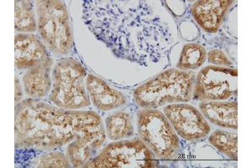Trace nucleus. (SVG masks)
<instances>
[{
    "label": "nucleus",
    "instance_id": "obj_1",
    "mask_svg": "<svg viewBox=\"0 0 252 168\" xmlns=\"http://www.w3.org/2000/svg\"><path fill=\"white\" fill-rule=\"evenodd\" d=\"M83 20L116 57L140 65L160 63L174 43L168 23L146 1L87 0Z\"/></svg>",
    "mask_w": 252,
    "mask_h": 168
},
{
    "label": "nucleus",
    "instance_id": "obj_2",
    "mask_svg": "<svg viewBox=\"0 0 252 168\" xmlns=\"http://www.w3.org/2000/svg\"><path fill=\"white\" fill-rule=\"evenodd\" d=\"M16 148H58L75 140L106 139L101 117L94 111H76L54 107L34 99L15 106Z\"/></svg>",
    "mask_w": 252,
    "mask_h": 168
},
{
    "label": "nucleus",
    "instance_id": "obj_3",
    "mask_svg": "<svg viewBox=\"0 0 252 168\" xmlns=\"http://www.w3.org/2000/svg\"><path fill=\"white\" fill-rule=\"evenodd\" d=\"M195 76L192 71L169 69L138 87L133 96L143 108H158L192 100Z\"/></svg>",
    "mask_w": 252,
    "mask_h": 168
},
{
    "label": "nucleus",
    "instance_id": "obj_4",
    "mask_svg": "<svg viewBox=\"0 0 252 168\" xmlns=\"http://www.w3.org/2000/svg\"><path fill=\"white\" fill-rule=\"evenodd\" d=\"M35 3L37 30L44 44L54 54L71 53L74 40L65 3L59 0H40Z\"/></svg>",
    "mask_w": 252,
    "mask_h": 168
},
{
    "label": "nucleus",
    "instance_id": "obj_5",
    "mask_svg": "<svg viewBox=\"0 0 252 168\" xmlns=\"http://www.w3.org/2000/svg\"><path fill=\"white\" fill-rule=\"evenodd\" d=\"M50 100L59 108L78 110L90 105L85 87L87 72L78 61L65 58L55 66Z\"/></svg>",
    "mask_w": 252,
    "mask_h": 168
},
{
    "label": "nucleus",
    "instance_id": "obj_6",
    "mask_svg": "<svg viewBox=\"0 0 252 168\" xmlns=\"http://www.w3.org/2000/svg\"><path fill=\"white\" fill-rule=\"evenodd\" d=\"M138 134L158 159L172 160L180 151V140L164 113L144 108L137 114Z\"/></svg>",
    "mask_w": 252,
    "mask_h": 168
},
{
    "label": "nucleus",
    "instance_id": "obj_7",
    "mask_svg": "<svg viewBox=\"0 0 252 168\" xmlns=\"http://www.w3.org/2000/svg\"><path fill=\"white\" fill-rule=\"evenodd\" d=\"M158 167L155 155L139 138L110 143L88 161L83 168H152Z\"/></svg>",
    "mask_w": 252,
    "mask_h": 168
},
{
    "label": "nucleus",
    "instance_id": "obj_8",
    "mask_svg": "<svg viewBox=\"0 0 252 168\" xmlns=\"http://www.w3.org/2000/svg\"><path fill=\"white\" fill-rule=\"evenodd\" d=\"M237 69L208 66L195 78L193 100L225 101L237 96Z\"/></svg>",
    "mask_w": 252,
    "mask_h": 168
},
{
    "label": "nucleus",
    "instance_id": "obj_9",
    "mask_svg": "<svg viewBox=\"0 0 252 168\" xmlns=\"http://www.w3.org/2000/svg\"><path fill=\"white\" fill-rule=\"evenodd\" d=\"M178 135L184 140H198L209 135L211 128L198 108L186 103H172L163 109Z\"/></svg>",
    "mask_w": 252,
    "mask_h": 168
},
{
    "label": "nucleus",
    "instance_id": "obj_10",
    "mask_svg": "<svg viewBox=\"0 0 252 168\" xmlns=\"http://www.w3.org/2000/svg\"><path fill=\"white\" fill-rule=\"evenodd\" d=\"M15 67L32 68L51 58L41 38L34 34L20 33L15 38Z\"/></svg>",
    "mask_w": 252,
    "mask_h": 168
},
{
    "label": "nucleus",
    "instance_id": "obj_11",
    "mask_svg": "<svg viewBox=\"0 0 252 168\" xmlns=\"http://www.w3.org/2000/svg\"><path fill=\"white\" fill-rule=\"evenodd\" d=\"M233 3V0L196 1L191 8V14L204 32L216 33Z\"/></svg>",
    "mask_w": 252,
    "mask_h": 168
},
{
    "label": "nucleus",
    "instance_id": "obj_12",
    "mask_svg": "<svg viewBox=\"0 0 252 168\" xmlns=\"http://www.w3.org/2000/svg\"><path fill=\"white\" fill-rule=\"evenodd\" d=\"M86 89L93 104L100 111H110L127 103V99L121 92L94 75L87 76Z\"/></svg>",
    "mask_w": 252,
    "mask_h": 168
},
{
    "label": "nucleus",
    "instance_id": "obj_13",
    "mask_svg": "<svg viewBox=\"0 0 252 168\" xmlns=\"http://www.w3.org/2000/svg\"><path fill=\"white\" fill-rule=\"evenodd\" d=\"M199 109L204 118L223 128L238 129V104L236 101H202Z\"/></svg>",
    "mask_w": 252,
    "mask_h": 168
},
{
    "label": "nucleus",
    "instance_id": "obj_14",
    "mask_svg": "<svg viewBox=\"0 0 252 168\" xmlns=\"http://www.w3.org/2000/svg\"><path fill=\"white\" fill-rule=\"evenodd\" d=\"M53 60L52 57L44 63L28 69L24 75V89L32 99H40L48 94L52 87V71Z\"/></svg>",
    "mask_w": 252,
    "mask_h": 168
},
{
    "label": "nucleus",
    "instance_id": "obj_15",
    "mask_svg": "<svg viewBox=\"0 0 252 168\" xmlns=\"http://www.w3.org/2000/svg\"><path fill=\"white\" fill-rule=\"evenodd\" d=\"M107 136L111 140H123L135 134L132 117L128 112L119 111L105 120Z\"/></svg>",
    "mask_w": 252,
    "mask_h": 168
},
{
    "label": "nucleus",
    "instance_id": "obj_16",
    "mask_svg": "<svg viewBox=\"0 0 252 168\" xmlns=\"http://www.w3.org/2000/svg\"><path fill=\"white\" fill-rule=\"evenodd\" d=\"M102 145L94 140H75L67 146L66 156L73 168H83L88 161L94 157L96 151Z\"/></svg>",
    "mask_w": 252,
    "mask_h": 168
},
{
    "label": "nucleus",
    "instance_id": "obj_17",
    "mask_svg": "<svg viewBox=\"0 0 252 168\" xmlns=\"http://www.w3.org/2000/svg\"><path fill=\"white\" fill-rule=\"evenodd\" d=\"M207 58L204 46L198 43H189L182 49L177 67L181 71H193L200 68Z\"/></svg>",
    "mask_w": 252,
    "mask_h": 168
},
{
    "label": "nucleus",
    "instance_id": "obj_18",
    "mask_svg": "<svg viewBox=\"0 0 252 168\" xmlns=\"http://www.w3.org/2000/svg\"><path fill=\"white\" fill-rule=\"evenodd\" d=\"M15 3V31L23 33L36 32L37 22L34 16L33 2L16 0Z\"/></svg>",
    "mask_w": 252,
    "mask_h": 168
},
{
    "label": "nucleus",
    "instance_id": "obj_19",
    "mask_svg": "<svg viewBox=\"0 0 252 168\" xmlns=\"http://www.w3.org/2000/svg\"><path fill=\"white\" fill-rule=\"evenodd\" d=\"M209 141L229 159L237 161L238 135L236 133L218 130L210 134Z\"/></svg>",
    "mask_w": 252,
    "mask_h": 168
},
{
    "label": "nucleus",
    "instance_id": "obj_20",
    "mask_svg": "<svg viewBox=\"0 0 252 168\" xmlns=\"http://www.w3.org/2000/svg\"><path fill=\"white\" fill-rule=\"evenodd\" d=\"M32 168H63L72 167L68 157L59 151L48 152L41 155L37 158H34L31 164Z\"/></svg>",
    "mask_w": 252,
    "mask_h": 168
},
{
    "label": "nucleus",
    "instance_id": "obj_21",
    "mask_svg": "<svg viewBox=\"0 0 252 168\" xmlns=\"http://www.w3.org/2000/svg\"><path fill=\"white\" fill-rule=\"evenodd\" d=\"M207 58H208V62L210 64H214L218 67L225 66L227 67H233L232 62L229 60L227 55L220 50H217V49L210 50L207 54Z\"/></svg>",
    "mask_w": 252,
    "mask_h": 168
}]
</instances>
